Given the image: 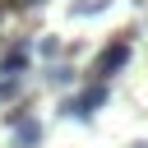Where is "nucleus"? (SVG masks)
Instances as JSON below:
<instances>
[{"mask_svg":"<svg viewBox=\"0 0 148 148\" xmlns=\"http://www.w3.org/2000/svg\"><path fill=\"white\" fill-rule=\"evenodd\" d=\"M130 37H134V32H116V37L97 51V60H92V79H102V83H106V79H116V74L130 65V51H134V42H130Z\"/></svg>","mask_w":148,"mask_h":148,"instance_id":"obj_1","label":"nucleus"},{"mask_svg":"<svg viewBox=\"0 0 148 148\" xmlns=\"http://www.w3.org/2000/svg\"><path fill=\"white\" fill-rule=\"evenodd\" d=\"M97 106H106V83H102V79H97V83H88L74 102H65V111H69V116H79V120H88Z\"/></svg>","mask_w":148,"mask_h":148,"instance_id":"obj_2","label":"nucleus"},{"mask_svg":"<svg viewBox=\"0 0 148 148\" xmlns=\"http://www.w3.org/2000/svg\"><path fill=\"white\" fill-rule=\"evenodd\" d=\"M5 120L14 125V143H18V148H37V139H42V125H37L28 111H18V106H14V111H5Z\"/></svg>","mask_w":148,"mask_h":148,"instance_id":"obj_3","label":"nucleus"},{"mask_svg":"<svg viewBox=\"0 0 148 148\" xmlns=\"http://www.w3.org/2000/svg\"><path fill=\"white\" fill-rule=\"evenodd\" d=\"M28 65H32V46H28V42H14V46L0 56V74H5V79L28 74Z\"/></svg>","mask_w":148,"mask_h":148,"instance_id":"obj_4","label":"nucleus"},{"mask_svg":"<svg viewBox=\"0 0 148 148\" xmlns=\"http://www.w3.org/2000/svg\"><path fill=\"white\" fill-rule=\"evenodd\" d=\"M0 18H5V5H0Z\"/></svg>","mask_w":148,"mask_h":148,"instance_id":"obj_7","label":"nucleus"},{"mask_svg":"<svg viewBox=\"0 0 148 148\" xmlns=\"http://www.w3.org/2000/svg\"><path fill=\"white\" fill-rule=\"evenodd\" d=\"M102 9H106V0H79V5H74L79 18H83V14H102Z\"/></svg>","mask_w":148,"mask_h":148,"instance_id":"obj_5","label":"nucleus"},{"mask_svg":"<svg viewBox=\"0 0 148 148\" xmlns=\"http://www.w3.org/2000/svg\"><path fill=\"white\" fill-rule=\"evenodd\" d=\"M69 79H74L69 65H56V69H51V83H69Z\"/></svg>","mask_w":148,"mask_h":148,"instance_id":"obj_6","label":"nucleus"}]
</instances>
